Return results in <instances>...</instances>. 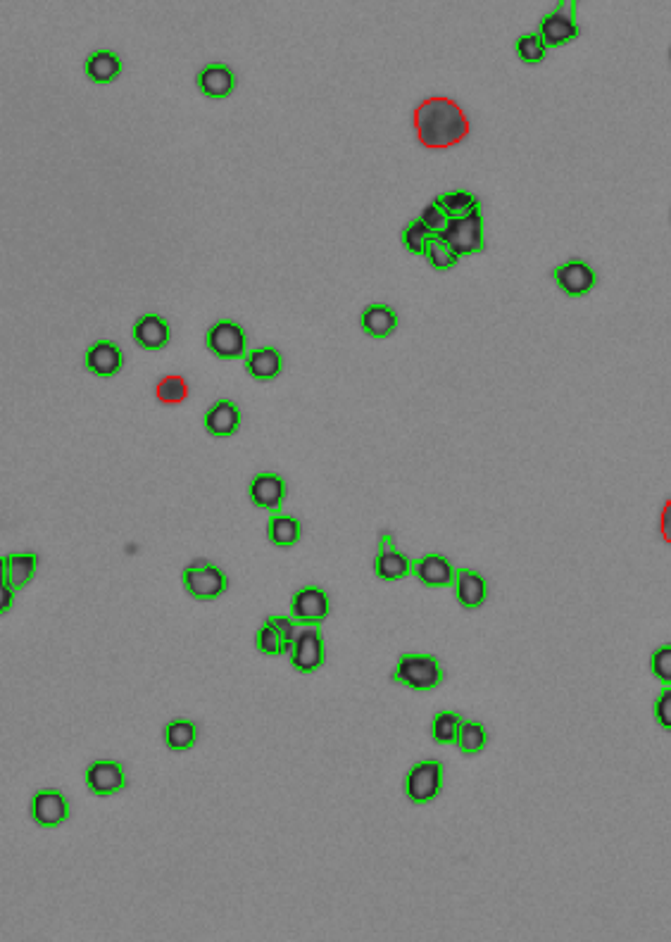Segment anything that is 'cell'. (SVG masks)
<instances>
[{
    "mask_svg": "<svg viewBox=\"0 0 671 942\" xmlns=\"http://www.w3.org/2000/svg\"><path fill=\"white\" fill-rule=\"evenodd\" d=\"M419 141L429 148H448L467 136V119L453 100L431 98L417 110Z\"/></svg>",
    "mask_w": 671,
    "mask_h": 942,
    "instance_id": "1",
    "label": "cell"
},
{
    "mask_svg": "<svg viewBox=\"0 0 671 942\" xmlns=\"http://www.w3.org/2000/svg\"><path fill=\"white\" fill-rule=\"evenodd\" d=\"M445 671L441 659L429 652H403L395 662L391 681L415 693H429L443 683Z\"/></svg>",
    "mask_w": 671,
    "mask_h": 942,
    "instance_id": "2",
    "label": "cell"
},
{
    "mask_svg": "<svg viewBox=\"0 0 671 942\" xmlns=\"http://www.w3.org/2000/svg\"><path fill=\"white\" fill-rule=\"evenodd\" d=\"M181 586L193 600L198 602H215L222 598L229 590V576L224 574L222 567L212 564L208 560L191 562L181 571Z\"/></svg>",
    "mask_w": 671,
    "mask_h": 942,
    "instance_id": "3",
    "label": "cell"
},
{
    "mask_svg": "<svg viewBox=\"0 0 671 942\" xmlns=\"http://www.w3.org/2000/svg\"><path fill=\"white\" fill-rule=\"evenodd\" d=\"M460 257L479 255L486 250V222L481 212L448 219L445 229L438 234Z\"/></svg>",
    "mask_w": 671,
    "mask_h": 942,
    "instance_id": "4",
    "label": "cell"
},
{
    "mask_svg": "<svg viewBox=\"0 0 671 942\" xmlns=\"http://www.w3.org/2000/svg\"><path fill=\"white\" fill-rule=\"evenodd\" d=\"M296 621L284 614H272L265 617L260 628L255 631V650L265 657H284L291 655L293 643H296Z\"/></svg>",
    "mask_w": 671,
    "mask_h": 942,
    "instance_id": "5",
    "label": "cell"
},
{
    "mask_svg": "<svg viewBox=\"0 0 671 942\" xmlns=\"http://www.w3.org/2000/svg\"><path fill=\"white\" fill-rule=\"evenodd\" d=\"M443 790V762L438 759H422L412 764L405 776V797L412 805H429Z\"/></svg>",
    "mask_w": 671,
    "mask_h": 942,
    "instance_id": "6",
    "label": "cell"
},
{
    "mask_svg": "<svg viewBox=\"0 0 671 942\" xmlns=\"http://www.w3.org/2000/svg\"><path fill=\"white\" fill-rule=\"evenodd\" d=\"M205 348H208L217 360H246V329L234 322V319H217V322L205 331Z\"/></svg>",
    "mask_w": 671,
    "mask_h": 942,
    "instance_id": "7",
    "label": "cell"
},
{
    "mask_svg": "<svg viewBox=\"0 0 671 942\" xmlns=\"http://www.w3.org/2000/svg\"><path fill=\"white\" fill-rule=\"evenodd\" d=\"M326 664V640L322 626H303L291 648V667L298 674H315Z\"/></svg>",
    "mask_w": 671,
    "mask_h": 942,
    "instance_id": "8",
    "label": "cell"
},
{
    "mask_svg": "<svg viewBox=\"0 0 671 942\" xmlns=\"http://www.w3.org/2000/svg\"><path fill=\"white\" fill-rule=\"evenodd\" d=\"M538 36L548 48H562L576 41L581 36V27L576 22V5L560 3L555 10H550L538 24Z\"/></svg>",
    "mask_w": 671,
    "mask_h": 942,
    "instance_id": "9",
    "label": "cell"
},
{
    "mask_svg": "<svg viewBox=\"0 0 671 942\" xmlns=\"http://www.w3.org/2000/svg\"><path fill=\"white\" fill-rule=\"evenodd\" d=\"M29 814L39 828H60L72 816L70 800L58 788H41L31 795Z\"/></svg>",
    "mask_w": 671,
    "mask_h": 942,
    "instance_id": "10",
    "label": "cell"
},
{
    "mask_svg": "<svg viewBox=\"0 0 671 942\" xmlns=\"http://www.w3.org/2000/svg\"><path fill=\"white\" fill-rule=\"evenodd\" d=\"M331 598L324 588L303 586L291 598V617L298 626H322L329 619Z\"/></svg>",
    "mask_w": 671,
    "mask_h": 942,
    "instance_id": "11",
    "label": "cell"
},
{
    "mask_svg": "<svg viewBox=\"0 0 671 942\" xmlns=\"http://www.w3.org/2000/svg\"><path fill=\"white\" fill-rule=\"evenodd\" d=\"M248 498L257 510L279 514L288 498V483L277 471H260L248 483Z\"/></svg>",
    "mask_w": 671,
    "mask_h": 942,
    "instance_id": "12",
    "label": "cell"
},
{
    "mask_svg": "<svg viewBox=\"0 0 671 942\" xmlns=\"http://www.w3.org/2000/svg\"><path fill=\"white\" fill-rule=\"evenodd\" d=\"M84 781L91 795L110 797L127 788V771L117 759H96L86 766Z\"/></svg>",
    "mask_w": 671,
    "mask_h": 942,
    "instance_id": "13",
    "label": "cell"
},
{
    "mask_svg": "<svg viewBox=\"0 0 671 942\" xmlns=\"http://www.w3.org/2000/svg\"><path fill=\"white\" fill-rule=\"evenodd\" d=\"M553 281L569 298H586L598 284V274L586 260H567L553 269Z\"/></svg>",
    "mask_w": 671,
    "mask_h": 942,
    "instance_id": "14",
    "label": "cell"
},
{
    "mask_svg": "<svg viewBox=\"0 0 671 942\" xmlns=\"http://www.w3.org/2000/svg\"><path fill=\"white\" fill-rule=\"evenodd\" d=\"M457 567L441 552H426L412 560V576L426 588H453Z\"/></svg>",
    "mask_w": 671,
    "mask_h": 942,
    "instance_id": "15",
    "label": "cell"
},
{
    "mask_svg": "<svg viewBox=\"0 0 671 942\" xmlns=\"http://www.w3.org/2000/svg\"><path fill=\"white\" fill-rule=\"evenodd\" d=\"M84 367L86 372L100 379H110L117 376L124 369V353L122 348L110 338H100V341L91 343L84 353Z\"/></svg>",
    "mask_w": 671,
    "mask_h": 942,
    "instance_id": "16",
    "label": "cell"
},
{
    "mask_svg": "<svg viewBox=\"0 0 671 942\" xmlns=\"http://www.w3.org/2000/svg\"><path fill=\"white\" fill-rule=\"evenodd\" d=\"M241 407L234 400L219 398L203 414V426L212 438H231L241 429Z\"/></svg>",
    "mask_w": 671,
    "mask_h": 942,
    "instance_id": "17",
    "label": "cell"
},
{
    "mask_svg": "<svg viewBox=\"0 0 671 942\" xmlns=\"http://www.w3.org/2000/svg\"><path fill=\"white\" fill-rule=\"evenodd\" d=\"M453 590H455L457 605H460L462 609H467V612L484 607L488 600V581H486V576L479 574L476 569L457 567Z\"/></svg>",
    "mask_w": 671,
    "mask_h": 942,
    "instance_id": "18",
    "label": "cell"
},
{
    "mask_svg": "<svg viewBox=\"0 0 671 942\" xmlns=\"http://www.w3.org/2000/svg\"><path fill=\"white\" fill-rule=\"evenodd\" d=\"M196 86L205 98L224 100L236 91V74L224 62H210L196 74Z\"/></svg>",
    "mask_w": 671,
    "mask_h": 942,
    "instance_id": "19",
    "label": "cell"
},
{
    "mask_svg": "<svg viewBox=\"0 0 671 942\" xmlns=\"http://www.w3.org/2000/svg\"><path fill=\"white\" fill-rule=\"evenodd\" d=\"M131 336H134V343L139 345V348L150 350V353H158V350L167 348L169 345L172 329H169V322L162 317V314L148 312L136 319L134 329H131Z\"/></svg>",
    "mask_w": 671,
    "mask_h": 942,
    "instance_id": "20",
    "label": "cell"
},
{
    "mask_svg": "<svg viewBox=\"0 0 671 942\" xmlns=\"http://www.w3.org/2000/svg\"><path fill=\"white\" fill-rule=\"evenodd\" d=\"M41 557L36 552H10L3 555L0 560V574H3V586H10L15 590L27 588L34 581L36 571H39Z\"/></svg>",
    "mask_w": 671,
    "mask_h": 942,
    "instance_id": "21",
    "label": "cell"
},
{
    "mask_svg": "<svg viewBox=\"0 0 671 942\" xmlns=\"http://www.w3.org/2000/svg\"><path fill=\"white\" fill-rule=\"evenodd\" d=\"M243 367H246V374L253 381H274L284 372V355L277 348H272V345H260V348L248 350Z\"/></svg>",
    "mask_w": 671,
    "mask_h": 942,
    "instance_id": "22",
    "label": "cell"
},
{
    "mask_svg": "<svg viewBox=\"0 0 671 942\" xmlns=\"http://www.w3.org/2000/svg\"><path fill=\"white\" fill-rule=\"evenodd\" d=\"M398 324H400L398 312L386 303H369L365 310L360 312L362 331H365L369 338H376V341L391 338L395 334V329H398Z\"/></svg>",
    "mask_w": 671,
    "mask_h": 942,
    "instance_id": "23",
    "label": "cell"
},
{
    "mask_svg": "<svg viewBox=\"0 0 671 942\" xmlns=\"http://www.w3.org/2000/svg\"><path fill=\"white\" fill-rule=\"evenodd\" d=\"M374 576L384 583H395L403 581L407 576H412V560L405 555L403 550L393 548V550H379L374 557Z\"/></svg>",
    "mask_w": 671,
    "mask_h": 942,
    "instance_id": "24",
    "label": "cell"
},
{
    "mask_svg": "<svg viewBox=\"0 0 671 942\" xmlns=\"http://www.w3.org/2000/svg\"><path fill=\"white\" fill-rule=\"evenodd\" d=\"M122 60L115 50H93L84 60V72L93 84H112L122 74Z\"/></svg>",
    "mask_w": 671,
    "mask_h": 942,
    "instance_id": "25",
    "label": "cell"
},
{
    "mask_svg": "<svg viewBox=\"0 0 671 942\" xmlns=\"http://www.w3.org/2000/svg\"><path fill=\"white\" fill-rule=\"evenodd\" d=\"M303 538V524L293 514H269L267 519V540L274 548H293Z\"/></svg>",
    "mask_w": 671,
    "mask_h": 942,
    "instance_id": "26",
    "label": "cell"
},
{
    "mask_svg": "<svg viewBox=\"0 0 671 942\" xmlns=\"http://www.w3.org/2000/svg\"><path fill=\"white\" fill-rule=\"evenodd\" d=\"M434 203L441 207L448 219L472 215V212H481V200L476 198L472 191H464V188H453V191L438 193V196L434 198Z\"/></svg>",
    "mask_w": 671,
    "mask_h": 942,
    "instance_id": "27",
    "label": "cell"
},
{
    "mask_svg": "<svg viewBox=\"0 0 671 942\" xmlns=\"http://www.w3.org/2000/svg\"><path fill=\"white\" fill-rule=\"evenodd\" d=\"M162 740H165L169 752H188L198 743V726L191 719H172L165 724L162 731Z\"/></svg>",
    "mask_w": 671,
    "mask_h": 942,
    "instance_id": "28",
    "label": "cell"
},
{
    "mask_svg": "<svg viewBox=\"0 0 671 942\" xmlns=\"http://www.w3.org/2000/svg\"><path fill=\"white\" fill-rule=\"evenodd\" d=\"M488 745V728L476 719H464L460 726V736H457L455 747L464 757L481 755Z\"/></svg>",
    "mask_w": 671,
    "mask_h": 942,
    "instance_id": "29",
    "label": "cell"
},
{
    "mask_svg": "<svg viewBox=\"0 0 671 942\" xmlns=\"http://www.w3.org/2000/svg\"><path fill=\"white\" fill-rule=\"evenodd\" d=\"M462 714L453 712V709H441L431 719V740L436 745H455L457 736H460Z\"/></svg>",
    "mask_w": 671,
    "mask_h": 942,
    "instance_id": "30",
    "label": "cell"
},
{
    "mask_svg": "<svg viewBox=\"0 0 671 942\" xmlns=\"http://www.w3.org/2000/svg\"><path fill=\"white\" fill-rule=\"evenodd\" d=\"M436 238L438 236L422 222V219H412V222H407L403 234H400V241H403V248L407 250V253L419 255V257L426 255V250H429V246L436 241Z\"/></svg>",
    "mask_w": 671,
    "mask_h": 942,
    "instance_id": "31",
    "label": "cell"
},
{
    "mask_svg": "<svg viewBox=\"0 0 671 942\" xmlns=\"http://www.w3.org/2000/svg\"><path fill=\"white\" fill-rule=\"evenodd\" d=\"M548 46L545 41L538 36V31H531V34H522L517 41H514V53L517 58L524 62V65H541L548 58Z\"/></svg>",
    "mask_w": 671,
    "mask_h": 942,
    "instance_id": "32",
    "label": "cell"
},
{
    "mask_svg": "<svg viewBox=\"0 0 671 942\" xmlns=\"http://www.w3.org/2000/svg\"><path fill=\"white\" fill-rule=\"evenodd\" d=\"M424 257H426V262L436 269V272H450V269H455L462 260V257L457 255L448 243H443L441 238H436V241L431 243Z\"/></svg>",
    "mask_w": 671,
    "mask_h": 942,
    "instance_id": "33",
    "label": "cell"
},
{
    "mask_svg": "<svg viewBox=\"0 0 671 942\" xmlns=\"http://www.w3.org/2000/svg\"><path fill=\"white\" fill-rule=\"evenodd\" d=\"M188 395V386L181 376H165L158 383V400L165 405H179L184 403Z\"/></svg>",
    "mask_w": 671,
    "mask_h": 942,
    "instance_id": "34",
    "label": "cell"
},
{
    "mask_svg": "<svg viewBox=\"0 0 671 942\" xmlns=\"http://www.w3.org/2000/svg\"><path fill=\"white\" fill-rule=\"evenodd\" d=\"M650 671L662 686H671V643H662L660 648L652 650Z\"/></svg>",
    "mask_w": 671,
    "mask_h": 942,
    "instance_id": "35",
    "label": "cell"
},
{
    "mask_svg": "<svg viewBox=\"0 0 671 942\" xmlns=\"http://www.w3.org/2000/svg\"><path fill=\"white\" fill-rule=\"evenodd\" d=\"M652 714H655L657 726L671 733V686H662L655 705H652Z\"/></svg>",
    "mask_w": 671,
    "mask_h": 942,
    "instance_id": "36",
    "label": "cell"
},
{
    "mask_svg": "<svg viewBox=\"0 0 671 942\" xmlns=\"http://www.w3.org/2000/svg\"><path fill=\"white\" fill-rule=\"evenodd\" d=\"M417 219H422V222H424L426 226H429V229L434 231L436 236L441 234V231L445 229V224H448V217H445V212L434 203V200H431V203L426 205L422 212H419Z\"/></svg>",
    "mask_w": 671,
    "mask_h": 942,
    "instance_id": "37",
    "label": "cell"
},
{
    "mask_svg": "<svg viewBox=\"0 0 671 942\" xmlns=\"http://www.w3.org/2000/svg\"><path fill=\"white\" fill-rule=\"evenodd\" d=\"M15 588L3 586L0 588V614H8L12 607H15Z\"/></svg>",
    "mask_w": 671,
    "mask_h": 942,
    "instance_id": "38",
    "label": "cell"
},
{
    "mask_svg": "<svg viewBox=\"0 0 671 942\" xmlns=\"http://www.w3.org/2000/svg\"><path fill=\"white\" fill-rule=\"evenodd\" d=\"M660 531H662V538L667 540V543L671 545V500L667 502V505H664V510H662Z\"/></svg>",
    "mask_w": 671,
    "mask_h": 942,
    "instance_id": "39",
    "label": "cell"
},
{
    "mask_svg": "<svg viewBox=\"0 0 671 942\" xmlns=\"http://www.w3.org/2000/svg\"><path fill=\"white\" fill-rule=\"evenodd\" d=\"M669 60H671V50H669Z\"/></svg>",
    "mask_w": 671,
    "mask_h": 942,
    "instance_id": "40",
    "label": "cell"
}]
</instances>
